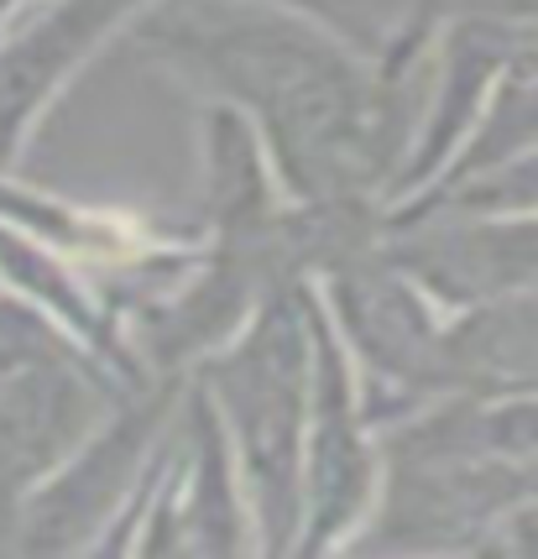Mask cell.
<instances>
[{"mask_svg":"<svg viewBox=\"0 0 538 559\" xmlns=\"http://www.w3.org/2000/svg\"><path fill=\"white\" fill-rule=\"evenodd\" d=\"M125 37L194 99L230 105L294 204H387L414 142L423 69L392 73L251 0H152Z\"/></svg>","mask_w":538,"mask_h":559,"instance_id":"obj_1","label":"cell"},{"mask_svg":"<svg viewBox=\"0 0 538 559\" xmlns=\"http://www.w3.org/2000/svg\"><path fill=\"white\" fill-rule=\"evenodd\" d=\"M215 403L241 471L256 549L294 555L303 523V429L314 382V283L288 277L189 371Z\"/></svg>","mask_w":538,"mask_h":559,"instance_id":"obj_2","label":"cell"},{"mask_svg":"<svg viewBox=\"0 0 538 559\" xmlns=\"http://www.w3.org/2000/svg\"><path fill=\"white\" fill-rule=\"evenodd\" d=\"M382 491V424L371 414L361 371L314 293V382L303 429V523L294 555L350 549Z\"/></svg>","mask_w":538,"mask_h":559,"instance_id":"obj_3","label":"cell"},{"mask_svg":"<svg viewBox=\"0 0 538 559\" xmlns=\"http://www.w3.org/2000/svg\"><path fill=\"white\" fill-rule=\"evenodd\" d=\"M136 555H241L256 549V523L215 403L194 377L178 392L152 487L131 534ZM262 555V549H256Z\"/></svg>","mask_w":538,"mask_h":559,"instance_id":"obj_4","label":"cell"},{"mask_svg":"<svg viewBox=\"0 0 538 559\" xmlns=\"http://www.w3.org/2000/svg\"><path fill=\"white\" fill-rule=\"evenodd\" d=\"M147 5L152 0H52L43 22L0 58V136H22L105 43L136 26Z\"/></svg>","mask_w":538,"mask_h":559,"instance_id":"obj_5","label":"cell"},{"mask_svg":"<svg viewBox=\"0 0 538 559\" xmlns=\"http://www.w3.org/2000/svg\"><path fill=\"white\" fill-rule=\"evenodd\" d=\"M251 5H272L283 16L319 26L392 73L423 69L444 22V0H251Z\"/></svg>","mask_w":538,"mask_h":559,"instance_id":"obj_6","label":"cell"},{"mask_svg":"<svg viewBox=\"0 0 538 559\" xmlns=\"http://www.w3.org/2000/svg\"><path fill=\"white\" fill-rule=\"evenodd\" d=\"M497 16V22H538V0H444V16Z\"/></svg>","mask_w":538,"mask_h":559,"instance_id":"obj_7","label":"cell"}]
</instances>
